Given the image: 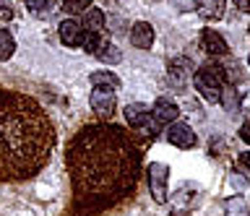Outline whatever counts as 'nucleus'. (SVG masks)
Returning <instances> with one entry per match:
<instances>
[{
  "instance_id": "8",
  "label": "nucleus",
  "mask_w": 250,
  "mask_h": 216,
  "mask_svg": "<svg viewBox=\"0 0 250 216\" xmlns=\"http://www.w3.org/2000/svg\"><path fill=\"white\" fill-rule=\"evenodd\" d=\"M58 32H60V42H62V44H68V47H81V39H83V26H81V21H76V19H62L60 26H58Z\"/></svg>"
},
{
  "instance_id": "18",
  "label": "nucleus",
  "mask_w": 250,
  "mask_h": 216,
  "mask_svg": "<svg viewBox=\"0 0 250 216\" xmlns=\"http://www.w3.org/2000/svg\"><path fill=\"white\" fill-rule=\"evenodd\" d=\"M16 52V39L8 29H0V60H11Z\"/></svg>"
},
{
  "instance_id": "21",
  "label": "nucleus",
  "mask_w": 250,
  "mask_h": 216,
  "mask_svg": "<svg viewBox=\"0 0 250 216\" xmlns=\"http://www.w3.org/2000/svg\"><path fill=\"white\" fill-rule=\"evenodd\" d=\"M99 44H102V39H99V34L97 32H83V39H81V47L89 52V55H94V52L99 50Z\"/></svg>"
},
{
  "instance_id": "24",
  "label": "nucleus",
  "mask_w": 250,
  "mask_h": 216,
  "mask_svg": "<svg viewBox=\"0 0 250 216\" xmlns=\"http://www.w3.org/2000/svg\"><path fill=\"white\" fill-rule=\"evenodd\" d=\"M234 8H240L242 13L250 11V0H234Z\"/></svg>"
},
{
  "instance_id": "22",
  "label": "nucleus",
  "mask_w": 250,
  "mask_h": 216,
  "mask_svg": "<svg viewBox=\"0 0 250 216\" xmlns=\"http://www.w3.org/2000/svg\"><path fill=\"white\" fill-rule=\"evenodd\" d=\"M13 16H16V11H13L11 0H0V21H3V24H8Z\"/></svg>"
},
{
  "instance_id": "23",
  "label": "nucleus",
  "mask_w": 250,
  "mask_h": 216,
  "mask_svg": "<svg viewBox=\"0 0 250 216\" xmlns=\"http://www.w3.org/2000/svg\"><path fill=\"white\" fill-rule=\"evenodd\" d=\"M240 138H242L245 143H250V120H248L242 128H240Z\"/></svg>"
},
{
  "instance_id": "14",
  "label": "nucleus",
  "mask_w": 250,
  "mask_h": 216,
  "mask_svg": "<svg viewBox=\"0 0 250 216\" xmlns=\"http://www.w3.org/2000/svg\"><path fill=\"white\" fill-rule=\"evenodd\" d=\"M81 26L86 29V32H97V34H99L102 29H104V13H102L99 8H94V5H91V8L83 13Z\"/></svg>"
},
{
  "instance_id": "15",
  "label": "nucleus",
  "mask_w": 250,
  "mask_h": 216,
  "mask_svg": "<svg viewBox=\"0 0 250 216\" xmlns=\"http://www.w3.org/2000/svg\"><path fill=\"white\" fill-rule=\"evenodd\" d=\"M91 86H102V89H120V79L112 71H94L89 76Z\"/></svg>"
},
{
  "instance_id": "25",
  "label": "nucleus",
  "mask_w": 250,
  "mask_h": 216,
  "mask_svg": "<svg viewBox=\"0 0 250 216\" xmlns=\"http://www.w3.org/2000/svg\"><path fill=\"white\" fill-rule=\"evenodd\" d=\"M240 164L250 169V151H245V154H240Z\"/></svg>"
},
{
  "instance_id": "10",
  "label": "nucleus",
  "mask_w": 250,
  "mask_h": 216,
  "mask_svg": "<svg viewBox=\"0 0 250 216\" xmlns=\"http://www.w3.org/2000/svg\"><path fill=\"white\" fill-rule=\"evenodd\" d=\"M201 47L208 52V55H214V58H222L229 52V47H227V42H224V37L214 32V29H203V34H201Z\"/></svg>"
},
{
  "instance_id": "26",
  "label": "nucleus",
  "mask_w": 250,
  "mask_h": 216,
  "mask_svg": "<svg viewBox=\"0 0 250 216\" xmlns=\"http://www.w3.org/2000/svg\"><path fill=\"white\" fill-rule=\"evenodd\" d=\"M248 65H250V58H248Z\"/></svg>"
},
{
  "instance_id": "27",
  "label": "nucleus",
  "mask_w": 250,
  "mask_h": 216,
  "mask_svg": "<svg viewBox=\"0 0 250 216\" xmlns=\"http://www.w3.org/2000/svg\"><path fill=\"white\" fill-rule=\"evenodd\" d=\"M154 3H156V0H154Z\"/></svg>"
},
{
  "instance_id": "19",
  "label": "nucleus",
  "mask_w": 250,
  "mask_h": 216,
  "mask_svg": "<svg viewBox=\"0 0 250 216\" xmlns=\"http://www.w3.org/2000/svg\"><path fill=\"white\" fill-rule=\"evenodd\" d=\"M91 8V0H62V11L70 13V16H78V13H83Z\"/></svg>"
},
{
  "instance_id": "4",
  "label": "nucleus",
  "mask_w": 250,
  "mask_h": 216,
  "mask_svg": "<svg viewBox=\"0 0 250 216\" xmlns=\"http://www.w3.org/2000/svg\"><path fill=\"white\" fill-rule=\"evenodd\" d=\"M125 120H128V125L133 130H141V133L148 136L151 141L159 136V125H156V120L151 118V110H148L146 104H141V102L128 104L125 107Z\"/></svg>"
},
{
  "instance_id": "17",
  "label": "nucleus",
  "mask_w": 250,
  "mask_h": 216,
  "mask_svg": "<svg viewBox=\"0 0 250 216\" xmlns=\"http://www.w3.org/2000/svg\"><path fill=\"white\" fill-rule=\"evenodd\" d=\"M219 102L227 107V112H232V115L240 112V94H237V89H234V86H224L222 99H219Z\"/></svg>"
},
{
  "instance_id": "2",
  "label": "nucleus",
  "mask_w": 250,
  "mask_h": 216,
  "mask_svg": "<svg viewBox=\"0 0 250 216\" xmlns=\"http://www.w3.org/2000/svg\"><path fill=\"white\" fill-rule=\"evenodd\" d=\"M55 125L44 107L21 91L0 89V182H23L47 167Z\"/></svg>"
},
{
  "instance_id": "5",
  "label": "nucleus",
  "mask_w": 250,
  "mask_h": 216,
  "mask_svg": "<svg viewBox=\"0 0 250 216\" xmlns=\"http://www.w3.org/2000/svg\"><path fill=\"white\" fill-rule=\"evenodd\" d=\"M146 177H148V190H151V196L156 203H167V180H169V167L162 164V161H151V164L146 167Z\"/></svg>"
},
{
  "instance_id": "13",
  "label": "nucleus",
  "mask_w": 250,
  "mask_h": 216,
  "mask_svg": "<svg viewBox=\"0 0 250 216\" xmlns=\"http://www.w3.org/2000/svg\"><path fill=\"white\" fill-rule=\"evenodd\" d=\"M224 8H227L224 0H201L198 16H201L203 21H219V19L224 16Z\"/></svg>"
},
{
  "instance_id": "3",
  "label": "nucleus",
  "mask_w": 250,
  "mask_h": 216,
  "mask_svg": "<svg viewBox=\"0 0 250 216\" xmlns=\"http://www.w3.org/2000/svg\"><path fill=\"white\" fill-rule=\"evenodd\" d=\"M193 86L195 91H201V97L206 102H219L222 91L227 86V71L216 63H206L193 73Z\"/></svg>"
},
{
  "instance_id": "7",
  "label": "nucleus",
  "mask_w": 250,
  "mask_h": 216,
  "mask_svg": "<svg viewBox=\"0 0 250 216\" xmlns=\"http://www.w3.org/2000/svg\"><path fill=\"white\" fill-rule=\"evenodd\" d=\"M167 141H169L172 146H177V149H193L198 138H195L193 128L185 125V122H169V128H167Z\"/></svg>"
},
{
  "instance_id": "6",
  "label": "nucleus",
  "mask_w": 250,
  "mask_h": 216,
  "mask_svg": "<svg viewBox=\"0 0 250 216\" xmlns=\"http://www.w3.org/2000/svg\"><path fill=\"white\" fill-rule=\"evenodd\" d=\"M91 110L99 115V118H112L115 107H117V99H115V91L112 89H102V86H94L91 97Z\"/></svg>"
},
{
  "instance_id": "1",
  "label": "nucleus",
  "mask_w": 250,
  "mask_h": 216,
  "mask_svg": "<svg viewBox=\"0 0 250 216\" xmlns=\"http://www.w3.org/2000/svg\"><path fill=\"white\" fill-rule=\"evenodd\" d=\"M70 180L68 216H102L138 193L144 154L128 130L115 122H89L65 146Z\"/></svg>"
},
{
  "instance_id": "11",
  "label": "nucleus",
  "mask_w": 250,
  "mask_h": 216,
  "mask_svg": "<svg viewBox=\"0 0 250 216\" xmlns=\"http://www.w3.org/2000/svg\"><path fill=\"white\" fill-rule=\"evenodd\" d=\"M151 115H154V120L156 122H177V118H180V107L172 102V99H167V97H159L154 102V110H151Z\"/></svg>"
},
{
  "instance_id": "12",
  "label": "nucleus",
  "mask_w": 250,
  "mask_h": 216,
  "mask_svg": "<svg viewBox=\"0 0 250 216\" xmlns=\"http://www.w3.org/2000/svg\"><path fill=\"white\" fill-rule=\"evenodd\" d=\"M188 76H190V63H188L185 58H180V60H172V63H169V81L175 83L177 89H185V83H188Z\"/></svg>"
},
{
  "instance_id": "9",
  "label": "nucleus",
  "mask_w": 250,
  "mask_h": 216,
  "mask_svg": "<svg viewBox=\"0 0 250 216\" xmlns=\"http://www.w3.org/2000/svg\"><path fill=\"white\" fill-rule=\"evenodd\" d=\"M130 44L138 50H151L154 44V26L148 21H136L130 26Z\"/></svg>"
},
{
  "instance_id": "16",
  "label": "nucleus",
  "mask_w": 250,
  "mask_h": 216,
  "mask_svg": "<svg viewBox=\"0 0 250 216\" xmlns=\"http://www.w3.org/2000/svg\"><path fill=\"white\" fill-rule=\"evenodd\" d=\"M94 55H97L102 63H107V65H117V63L123 60V52L117 50L112 42H102V44H99V50L94 52Z\"/></svg>"
},
{
  "instance_id": "20",
  "label": "nucleus",
  "mask_w": 250,
  "mask_h": 216,
  "mask_svg": "<svg viewBox=\"0 0 250 216\" xmlns=\"http://www.w3.org/2000/svg\"><path fill=\"white\" fill-rule=\"evenodd\" d=\"M55 3H58V0H26L29 11L37 13V16H47V13L55 8Z\"/></svg>"
}]
</instances>
